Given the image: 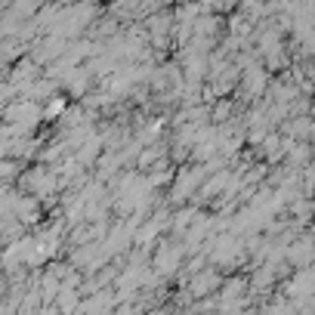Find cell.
I'll return each mask as SVG.
<instances>
[{
    "mask_svg": "<svg viewBox=\"0 0 315 315\" xmlns=\"http://www.w3.org/2000/svg\"><path fill=\"white\" fill-rule=\"evenodd\" d=\"M62 111H65V99H62V96H56V99L44 108V117H56V114H62Z\"/></svg>",
    "mask_w": 315,
    "mask_h": 315,
    "instance_id": "6da1fadb",
    "label": "cell"
}]
</instances>
